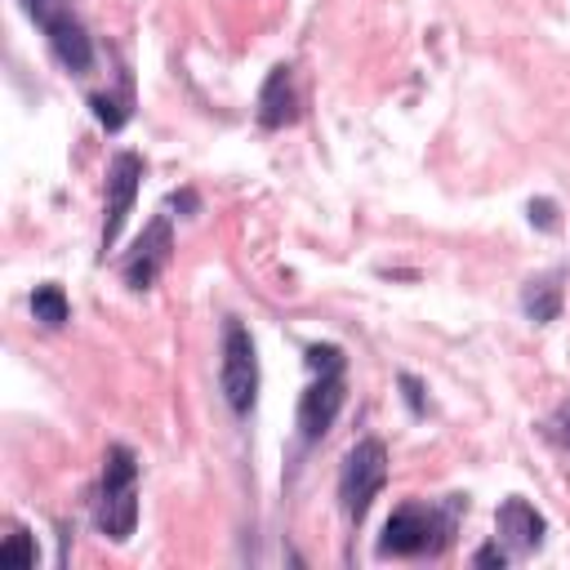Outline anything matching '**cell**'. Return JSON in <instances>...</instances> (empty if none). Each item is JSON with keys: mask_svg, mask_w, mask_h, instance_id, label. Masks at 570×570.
<instances>
[{"mask_svg": "<svg viewBox=\"0 0 570 570\" xmlns=\"http://www.w3.org/2000/svg\"><path fill=\"white\" fill-rule=\"evenodd\" d=\"M530 223H539V227H557L552 205H548V200H530Z\"/></svg>", "mask_w": 570, "mask_h": 570, "instance_id": "cell-19", "label": "cell"}, {"mask_svg": "<svg viewBox=\"0 0 570 570\" xmlns=\"http://www.w3.org/2000/svg\"><path fill=\"white\" fill-rule=\"evenodd\" d=\"M494 530H499V543H503L508 552H521V557H525V552H539V548H543L548 521H543V512H539L534 503H525L521 494H512V499L499 503Z\"/></svg>", "mask_w": 570, "mask_h": 570, "instance_id": "cell-9", "label": "cell"}, {"mask_svg": "<svg viewBox=\"0 0 570 570\" xmlns=\"http://www.w3.org/2000/svg\"><path fill=\"white\" fill-rule=\"evenodd\" d=\"M294 116H298L294 76H289V67L281 62V67L267 71V80H263V89H258V125H263V129H285V125H294Z\"/></svg>", "mask_w": 570, "mask_h": 570, "instance_id": "cell-10", "label": "cell"}, {"mask_svg": "<svg viewBox=\"0 0 570 570\" xmlns=\"http://www.w3.org/2000/svg\"><path fill=\"white\" fill-rule=\"evenodd\" d=\"M0 557H4V561H13V566H22V570H36V561H40L36 534H27L22 525H13V534L0 543Z\"/></svg>", "mask_w": 570, "mask_h": 570, "instance_id": "cell-13", "label": "cell"}, {"mask_svg": "<svg viewBox=\"0 0 570 570\" xmlns=\"http://www.w3.org/2000/svg\"><path fill=\"white\" fill-rule=\"evenodd\" d=\"M218 387H223V401L232 405V414H240V419L258 401V352H254V338H249V330L240 321H227L223 325Z\"/></svg>", "mask_w": 570, "mask_h": 570, "instance_id": "cell-5", "label": "cell"}, {"mask_svg": "<svg viewBox=\"0 0 570 570\" xmlns=\"http://www.w3.org/2000/svg\"><path fill=\"white\" fill-rule=\"evenodd\" d=\"M22 13L45 31L53 58L71 71V76H85L94 67V40L85 31V22L71 13V0H18Z\"/></svg>", "mask_w": 570, "mask_h": 570, "instance_id": "cell-4", "label": "cell"}, {"mask_svg": "<svg viewBox=\"0 0 570 570\" xmlns=\"http://www.w3.org/2000/svg\"><path fill=\"white\" fill-rule=\"evenodd\" d=\"M548 436H552V441H561V445L570 450V396L552 410V419H548Z\"/></svg>", "mask_w": 570, "mask_h": 570, "instance_id": "cell-16", "label": "cell"}, {"mask_svg": "<svg viewBox=\"0 0 570 570\" xmlns=\"http://www.w3.org/2000/svg\"><path fill=\"white\" fill-rule=\"evenodd\" d=\"M89 107H94V116L116 134L125 120H129V89L116 98V94H89Z\"/></svg>", "mask_w": 570, "mask_h": 570, "instance_id": "cell-14", "label": "cell"}, {"mask_svg": "<svg viewBox=\"0 0 570 570\" xmlns=\"http://www.w3.org/2000/svg\"><path fill=\"white\" fill-rule=\"evenodd\" d=\"M445 543H450L445 512L428 503H401L379 534V557H436Z\"/></svg>", "mask_w": 570, "mask_h": 570, "instance_id": "cell-3", "label": "cell"}, {"mask_svg": "<svg viewBox=\"0 0 570 570\" xmlns=\"http://www.w3.org/2000/svg\"><path fill=\"white\" fill-rule=\"evenodd\" d=\"M343 401H347L343 370L316 374V379L307 383V392L298 396V436H303L307 445H316V441H321V436L334 428V419H338Z\"/></svg>", "mask_w": 570, "mask_h": 570, "instance_id": "cell-6", "label": "cell"}, {"mask_svg": "<svg viewBox=\"0 0 570 570\" xmlns=\"http://www.w3.org/2000/svg\"><path fill=\"white\" fill-rule=\"evenodd\" d=\"M383 485H387V445L379 436H365L343 454V468H338V508H343V517L352 525H361Z\"/></svg>", "mask_w": 570, "mask_h": 570, "instance_id": "cell-2", "label": "cell"}, {"mask_svg": "<svg viewBox=\"0 0 570 570\" xmlns=\"http://www.w3.org/2000/svg\"><path fill=\"white\" fill-rule=\"evenodd\" d=\"M303 361H307L312 374H330V370H343V365H347L343 352H338L334 343H312V347L303 352Z\"/></svg>", "mask_w": 570, "mask_h": 570, "instance_id": "cell-15", "label": "cell"}, {"mask_svg": "<svg viewBox=\"0 0 570 570\" xmlns=\"http://www.w3.org/2000/svg\"><path fill=\"white\" fill-rule=\"evenodd\" d=\"M142 156H134V151H116L111 156V169H107V223H102V254L120 240V227H125V218H129V209H134V196H138V187H142Z\"/></svg>", "mask_w": 570, "mask_h": 570, "instance_id": "cell-7", "label": "cell"}, {"mask_svg": "<svg viewBox=\"0 0 570 570\" xmlns=\"http://www.w3.org/2000/svg\"><path fill=\"white\" fill-rule=\"evenodd\" d=\"M94 525L111 543H125L138 525V459L129 445H107L98 494H94Z\"/></svg>", "mask_w": 570, "mask_h": 570, "instance_id": "cell-1", "label": "cell"}, {"mask_svg": "<svg viewBox=\"0 0 570 570\" xmlns=\"http://www.w3.org/2000/svg\"><path fill=\"white\" fill-rule=\"evenodd\" d=\"M31 316L40 321V325H49V330H58V325H67V316H71V303H67V294H62V285H36V294H31Z\"/></svg>", "mask_w": 570, "mask_h": 570, "instance_id": "cell-12", "label": "cell"}, {"mask_svg": "<svg viewBox=\"0 0 570 570\" xmlns=\"http://www.w3.org/2000/svg\"><path fill=\"white\" fill-rule=\"evenodd\" d=\"M472 566H508V548L494 539V543H485V548H476V557H472Z\"/></svg>", "mask_w": 570, "mask_h": 570, "instance_id": "cell-18", "label": "cell"}, {"mask_svg": "<svg viewBox=\"0 0 570 570\" xmlns=\"http://www.w3.org/2000/svg\"><path fill=\"white\" fill-rule=\"evenodd\" d=\"M561 281H566V272L557 267V272H543V276H534V281L521 289V312H525L534 325H552V321L561 316V303H566V289H561Z\"/></svg>", "mask_w": 570, "mask_h": 570, "instance_id": "cell-11", "label": "cell"}, {"mask_svg": "<svg viewBox=\"0 0 570 570\" xmlns=\"http://www.w3.org/2000/svg\"><path fill=\"white\" fill-rule=\"evenodd\" d=\"M396 383H401V392H405V405H410L414 414H423V410H428V405H423V383H419L414 374H401Z\"/></svg>", "mask_w": 570, "mask_h": 570, "instance_id": "cell-17", "label": "cell"}, {"mask_svg": "<svg viewBox=\"0 0 570 570\" xmlns=\"http://www.w3.org/2000/svg\"><path fill=\"white\" fill-rule=\"evenodd\" d=\"M169 258H174V227H169L165 214H156L147 223V232L134 240L129 258H125V285L129 289H151L156 276L169 267Z\"/></svg>", "mask_w": 570, "mask_h": 570, "instance_id": "cell-8", "label": "cell"}]
</instances>
